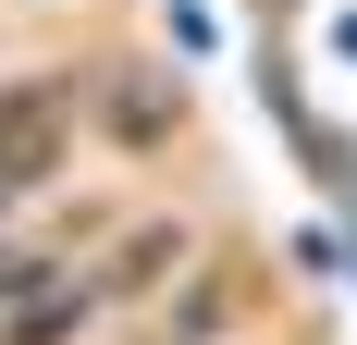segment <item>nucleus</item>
Returning a JSON list of instances; mask_svg holds the SVG:
<instances>
[{"label":"nucleus","instance_id":"1","mask_svg":"<svg viewBox=\"0 0 357 345\" xmlns=\"http://www.w3.org/2000/svg\"><path fill=\"white\" fill-rule=\"evenodd\" d=\"M62 136H74V87L62 74H37L0 99V185H37V172H62Z\"/></svg>","mask_w":357,"mask_h":345},{"label":"nucleus","instance_id":"2","mask_svg":"<svg viewBox=\"0 0 357 345\" xmlns=\"http://www.w3.org/2000/svg\"><path fill=\"white\" fill-rule=\"evenodd\" d=\"M99 124H111V148H160V136L185 124V87H173L160 62H111V74H99Z\"/></svg>","mask_w":357,"mask_h":345},{"label":"nucleus","instance_id":"3","mask_svg":"<svg viewBox=\"0 0 357 345\" xmlns=\"http://www.w3.org/2000/svg\"><path fill=\"white\" fill-rule=\"evenodd\" d=\"M173 259H185V235H173V222H148V235L123 247V259H111V284H123V296H148V284L173 272Z\"/></svg>","mask_w":357,"mask_h":345},{"label":"nucleus","instance_id":"4","mask_svg":"<svg viewBox=\"0 0 357 345\" xmlns=\"http://www.w3.org/2000/svg\"><path fill=\"white\" fill-rule=\"evenodd\" d=\"M74 309H86V296H50L37 321H13V345H62V333H74Z\"/></svg>","mask_w":357,"mask_h":345}]
</instances>
